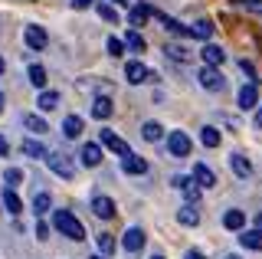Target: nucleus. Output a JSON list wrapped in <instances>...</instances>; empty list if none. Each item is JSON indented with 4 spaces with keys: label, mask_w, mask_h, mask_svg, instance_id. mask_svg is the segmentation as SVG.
I'll return each mask as SVG.
<instances>
[{
    "label": "nucleus",
    "mask_w": 262,
    "mask_h": 259,
    "mask_svg": "<svg viewBox=\"0 0 262 259\" xmlns=\"http://www.w3.org/2000/svg\"><path fill=\"white\" fill-rule=\"evenodd\" d=\"M190 148H193V144H190V138H187V132H170L167 135V151L174 158H187Z\"/></svg>",
    "instance_id": "20e7f679"
},
{
    "label": "nucleus",
    "mask_w": 262,
    "mask_h": 259,
    "mask_svg": "<svg viewBox=\"0 0 262 259\" xmlns=\"http://www.w3.org/2000/svg\"><path fill=\"white\" fill-rule=\"evenodd\" d=\"M229 167H233V174H236V177H243V181L252 174V164H249V158H246V155H239V151H233V155H229Z\"/></svg>",
    "instance_id": "dca6fc26"
},
{
    "label": "nucleus",
    "mask_w": 262,
    "mask_h": 259,
    "mask_svg": "<svg viewBox=\"0 0 262 259\" xmlns=\"http://www.w3.org/2000/svg\"><path fill=\"white\" fill-rule=\"evenodd\" d=\"M46 164H49V171L56 177H62V181H72V177H76V161L66 155V151H53V155L46 158Z\"/></svg>",
    "instance_id": "f03ea898"
},
{
    "label": "nucleus",
    "mask_w": 262,
    "mask_h": 259,
    "mask_svg": "<svg viewBox=\"0 0 262 259\" xmlns=\"http://www.w3.org/2000/svg\"><path fill=\"white\" fill-rule=\"evenodd\" d=\"M105 46H108V53L112 56H121V53H125V39H118V36H108V43H105Z\"/></svg>",
    "instance_id": "58836bf2"
},
{
    "label": "nucleus",
    "mask_w": 262,
    "mask_h": 259,
    "mask_svg": "<svg viewBox=\"0 0 262 259\" xmlns=\"http://www.w3.org/2000/svg\"><path fill=\"white\" fill-rule=\"evenodd\" d=\"M7 151H10V141H7L4 135H0V155H7Z\"/></svg>",
    "instance_id": "37998d69"
},
{
    "label": "nucleus",
    "mask_w": 262,
    "mask_h": 259,
    "mask_svg": "<svg viewBox=\"0 0 262 259\" xmlns=\"http://www.w3.org/2000/svg\"><path fill=\"white\" fill-rule=\"evenodd\" d=\"M0 109H4V95H0Z\"/></svg>",
    "instance_id": "3c124183"
},
{
    "label": "nucleus",
    "mask_w": 262,
    "mask_h": 259,
    "mask_svg": "<svg viewBox=\"0 0 262 259\" xmlns=\"http://www.w3.org/2000/svg\"><path fill=\"white\" fill-rule=\"evenodd\" d=\"M177 223L180 226H196L200 223V210H196V204H187L177 210Z\"/></svg>",
    "instance_id": "412c9836"
},
{
    "label": "nucleus",
    "mask_w": 262,
    "mask_h": 259,
    "mask_svg": "<svg viewBox=\"0 0 262 259\" xmlns=\"http://www.w3.org/2000/svg\"><path fill=\"white\" fill-rule=\"evenodd\" d=\"M95 13H98L105 23H118V10H115L112 4H95Z\"/></svg>",
    "instance_id": "2f4dec72"
},
{
    "label": "nucleus",
    "mask_w": 262,
    "mask_h": 259,
    "mask_svg": "<svg viewBox=\"0 0 262 259\" xmlns=\"http://www.w3.org/2000/svg\"><path fill=\"white\" fill-rule=\"evenodd\" d=\"M20 181H23V171H20V167H7V171H4V184H7L10 190H13Z\"/></svg>",
    "instance_id": "e433bc0d"
},
{
    "label": "nucleus",
    "mask_w": 262,
    "mask_h": 259,
    "mask_svg": "<svg viewBox=\"0 0 262 259\" xmlns=\"http://www.w3.org/2000/svg\"><path fill=\"white\" fill-rule=\"evenodd\" d=\"M62 135H66V138H79V135H82V118H79V115H66Z\"/></svg>",
    "instance_id": "a878e982"
},
{
    "label": "nucleus",
    "mask_w": 262,
    "mask_h": 259,
    "mask_svg": "<svg viewBox=\"0 0 262 259\" xmlns=\"http://www.w3.org/2000/svg\"><path fill=\"white\" fill-rule=\"evenodd\" d=\"M125 43H128V50H131V53H144V36L138 33V30H128Z\"/></svg>",
    "instance_id": "7c9ffc66"
},
{
    "label": "nucleus",
    "mask_w": 262,
    "mask_h": 259,
    "mask_svg": "<svg viewBox=\"0 0 262 259\" xmlns=\"http://www.w3.org/2000/svg\"><path fill=\"white\" fill-rule=\"evenodd\" d=\"M226 259H239V256H226Z\"/></svg>",
    "instance_id": "603ef678"
},
{
    "label": "nucleus",
    "mask_w": 262,
    "mask_h": 259,
    "mask_svg": "<svg viewBox=\"0 0 262 259\" xmlns=\"http://www.w3.org/2000/svg\"><path fill=\"white\" fill-rule=\"evenodd\" d=\"M239 246L262 253V230H259V226H256V230H243V233H239Z\"/></svg>",
    "instance_id": "aec40b11"
},
{
    "label": "nucleus",
    "mask_w": 262,
    "mask_h": 259,
    "mask_svg": "<svg viewBox=\"0 0 262 259\" xmlns=\"http://www.w3.org/2000/svg\"><path fill=\"white\" fill-rule=\"evenodd\" d=\"M236 102H239L243 112L259 109V85H256V82H246V85L239 89V95H236Z\"/></svg>",
    "instance_id": "423d86ee"
},
{
    "label": "nucleus",
    "mask_w": 262,
    "mask_h": 259,
    "mask_svg": "<svg viewBox=\"0 0 262 259\" xmlns=\"http://www.w3.org/2000/svg\"><path fill=\"white\" fill-rule=\"evenodd\" d=\"M161 135H164V128L158 125V121H144L141 125V138L144 141H161Z\"/></svg>",
    "instance_id": "c85d7f7f"
},
{
    "label": "nucleus",
    "mask_w": 262,
    "mask_h": 259,
    "mask_svg": "<svg viewBox=\"0 0 262 259\" xmlns=\"http://www.w3.org/2000/svg\"><path fill=\"white\" fill-rule=\"evenodd\" d=\"M239 69H243V72H246V76H249V79H252V76H256V66H252V62H249V59H239Z\"/></svg>",
    "instance_id": "ea45409f"
},
{
    "label": "nucleus",
    "mask_w": 262,
    "mask_h": 259,
    "mask_svg": "<svg viewBox=\"0 0 262 259\" xmlns=\"http://www.w3.org/2000/svg\"><path fill=\"white\" fill-rule=\"evenodd\" d=\"M161 23H164V30L167 33H174V36H190V27H184L180 20H174V17H167V13H154Z\"/></svg>",
    "instance_id": "6ab92c4d"
},
{
    "label": "nucleus",
    "mask_w": 262,
    "mask_h": 259,
    "mask_svg": "<svg viewBox=\"0 0 262 259\" xmlns=\"http://www.w3.org/2000/svg\"><path fill=\"white\" fill-rule=\"evenodd\" d=\"M223 226H226V230H243V226H246V213H243V210H226V213H223Z\"/></svg>",
    "instance_id": "393cba45"
},
{
    "label": "nucleus",
    "mask_w": 262,
    "mask_h": 259,
    "mask_svg": "<svg viewBox=\"0 0 262 259\" xmlns=\"http://www.w3.org/2000/svg\"><path fill=\"white\" fill-rule=\"evenodd\" d=\"M256 128H262V105L256 109Z\"/></svg>",
    "instance_id": "a18cd8bd"
},
{
    "label": "nucleus",
    "mask_w": 262,
    "mask_h": 259,
    "mask_svg": "<svg viewBox=\"0 0 262 259\" xmlns=\"http://www.w3.org/2000/svg\"><path fill=\"white\" fill-rule=\"evenodd\" d=\"M184 259H207V256H203V253H196V249H190V253H187Z\"/></svg>",
    "instance_id": "c03bdc74"
},
{
    "label": "nucleus",
    "mask_w": 262,
    "mask_h": 259,
    "mask_svg": "<svg viewBox=\"0 0 262 259\" xmlns=\"http://www.w3.org/2000/svg\"><path fill=\"white\" fill-rule=\"evenodd\" d=\"M112 112H115V102L108 99V95H98V99L92 102V118L105 121V118H112Z\"/></svg>",
    "instance_id": "f3484780"
},
{
    "label": "nucleus",
    "mask_w": 262,
    "mask_h": 259,
    "mask_svg": "<svg viewBox=\"0 0 262 259\" xmlns=\"http://www.w3.org/2000/svg\"><path fill=\"white\" fill-rule=\"evenodd\" d=\"M79 161H82L85 167H98V164H102V144H95V141L82 144V151H79Z\"/></svg>",
    "instance_id": "f8f14e48"
},
{
    "label": "nucleus",
    "mask_w": 262,
    "mask_h": 259,
    "mask_svg": "<svg viewBox=\"0 0 262 259\" xmlns=\"http://www.w3.org/2000/svg\"><path fill=\"white\" fill-rule=\"evenodd\" d=\"M4 207L10 210L13 217L20 213V207H23V204H20V197H16V190H10V187H7V193H4Z\"/></svg>",
    "instance_id": "f704fd0d"
},
{
    "label": "nucleus",
    "mask_w": 262,
    "mask_h": 259,
    "mask_svg": "<svg viewBox=\"0 0 262 259\" xmlns=\"http://www.w3.org/2000/svg\"><path fill=\"white\" fill-rule=\"evenodd\" d=\"M213 20H196L193 27H190V39H210L213 36Z\"/></svg>",
    "instance_id": "b1692460"
},
{
    "label": "nucleus",
    "mask_w": 262,
    "mask_h": 259,
    "mask_svg": "<svg viewBox=\"0 0 262 259\" xmlns=\"http://www.w3.org/2000/svg\"><path fill=\"white\" fill-rule=\"evenodd\" d=\"M200 141H203V148H220V128L203 125L200 128Z\"/></svg>",
    "instance_id": "bb28decb"
},
{
    "label": "nucleus",
    "mask_w": 262,
    "mask_h": 259,
    "mask_svg": "<svg viewBox=\"0 0 262 259\" xmlns=\"http://www.w3.org/2000/svg\"><path fill=\"white\" fill-rule=\"evenodd\" d=\"M98 249H102V256H108V253H115V236L112 233H98Z\"/></svg>",
    "instance_id": "c9c22d12"
},
{
    "label": "nucleus",
    "mask_w": 262,
    "mask_h": 259,
    "mask_svg": "<svg viewBox=\"0 0 262 259\" xmlns=\"http://www.w3.org/2000/svg\"><path fill=\"white\" fill-rule=\"evenodd\" d=\"M36 105H39L43 112H53L56 105H59V92H43V95L36 99Z\"/></svg>",
    "instance_id": "473e14b6"
},
{
    "label": "nucleus",
    "mask_w": 262,
    "mask_h": 259,
    "mask_svg": "<svg viewBox=\"0 0 262 259\" xmlns=\"http://www.w3.org/2000/svg\"><path fill=\"white\" fill-rule=\"evenodd\" d=\"M89 259H105V256H89Z\"/></svg>",
    "instance_id": "8fccbe9b"
},
{
    "label": "nucleus",
    "mask_w": 262,
    "mask_h": 259,
    "mask_svg": "<svg viewBox=\"0 0 262 259\" xmlns=\"http://www.w3.org/2000/svg\"><path fill=\"white\" fill-rule=\"evenodd\" d=\"M53 226L62 233V236H69V240H76V243L85 240V230H82V223L69 213V210H53Z\"/></svg>",
    "instance_id": "f257e3e1"
},
{
    "label": "nucleus",
    "mask_w": 262,
    "mask_h": 259,
    "mask_svg": "<svg viewBox=\"0 0 262 259\" xmlns=\"http://www.w3.org/2000/svg\"><path fill=\"white\" fill-rule=\"evenodd\" d=\"M236 7L246 10V13H259L262 17V0H236Z\"/></svg>",
    "instance_id": "4c0bfd02"
},
{
    "label": "nucleus",
    "mask_w": 262,
    "mask_h": 259,
    "mask_svg": "<svg viewBox=\"0 0 262 259\" xmlns=\"http://www.w3.org/2000/svg\"><path fill=\"white\" fill-rule=\"evenodd\" d=\"M151 259H164V256H151Z\"/></svg>",
    "instance_id": "864d4df0"
},
{
    "label": "nucleus",
    "mask_w": 262,
    "mask_h": 259,
    "mask_svg": "<svg viewBox=\"0 0 262 259\" xmlns=\"http://www.w3.org/2000/svg\"><path fill=\"white\" fill-rule=\"evenodd\" d=\"M193 177H196V184H200V187H216V174H213L203 161H196V164H193Z\"/></svg>",
    "instance_id": "a211bd4d"
},
{
    "label": "nucleus",
    "mask_w": 262,
    "mask_h": 259,
    "mask_svg": "<svg viewBox=\"0 0 262 259\" xmlns=\"http://www.w3.org/2000/svg\"><path fill=\"white\" fill-rule=\"evenodd\" d=\"M144 230H141V226H128V230H125V240H121V246H125L128 249V253H141V249H144Z\"/></svg>",
    "instance_id": "0eeeda50"
},
{
    "label": "nucleus",
    "mask_w": 262,
    "mask_h": 259,
    "mask_svg": "<svg viewBox=\"0 0 262 259\" xmlns=\"http://www.w3.org/2000/svg\"><path fill=\"white\" fill-rule=\"evenodd\" d=\"M121 167H125V174H131V177H141V174H147V161H144V158H138L135 151H131L128 158H121Z\"/></svg>",
    "instance_id": "ddd939ff"
},
{
    "label": "nucleus",
    "mask_w": 262,
    "mask_h": 259,
    "mask_svg": "<svg viewBox=\"0 0 262 259\" xmlns=\"http://www.w3.org/2000/svg\"><path fill=\"white\" fill-rule=\"evenodd\" d=\"M125 79L131 85H141V82H147V79H151V72H147V66L141 59H131L128 66H125Z\"/></svg>",
    "instance_id": "1a4fd4ad"
},
{
    "label": "nucleus",
    "mask_w": 262,
    "mask_h": 259,
    "mask_svg": "<svg viewBox=\"0 0 262 259\" xmlns=\"http://www.w3.org/2000/svg\"><path fill=\"white\" fill-rule=\"evenodd\" d=\"M174 187L187 197V204H196L200 200V184H196V177H174Z\"/></svg>",
    "instance_id": "39448f33"
},
{
    "label": "nucleus",
    "mask_w": 262,
    "mask_h": 259,
    "mask_svg": "<svg viewBox=\"0 0 262 259\" xmlns=\"http://www.w3.org/2000/svg\"><path fill=\"white\" fill-rule=\"evenodd\" d=\"M89 4H95V0H72V7H76V10H85Z\"/></svg>",
    "instance_id": "79ce46f5"
},
{
    "label": "nucleus",
    "mask_w": 262,
    "mask_h": 259,
    "mask_svg": "<svg viewBox=\"0 0 262 259\" xmlns=\"http://www.w3.org/2000/svg\"><path fill=\"white\" fill-rule=\"evenodd\" d=\"M200 56H203V62H207V66H223V62H226L223 46H216V43H207L200 50Z\"/></svg>",
    "instance_id": "2eb2a0df"
},
{
    "label": "nucleus",
    "mask_w": 262,
    "mask_h": 259,
    "mask_svg": "<svg viewBox=\"0 0 262 259\" xmlns=\"http://www.w3.org/2000/svg\"><path fill=\"white\" fill-rule=\"evenodd\" d=\"M164 53H167L170 59H177V62H187V59H190L187 46H180V43H170V46H164Z\"/></svg>",
    "instance_id": "c756f323"
},
{
    "label": "nucleus",
    "mask_w": 262,
    "mask_h": 259,
    "mask_svg": "<svg viewBox=\"0 0 262 259\" xmlns=\"http://www.w3.org/2000/svg\"><path fill=\"white\" fill-rule=\"evenodd\" d=\"M30 82H33V89H43L46 85V69L33 62V66H30Z\"/></svg>",
    "instance_id": "72a5a7b5"
},
{
    "label": "nucleus",
    "mask_w": 262,
    "mask_h": 259,
    "mask_svg": "<svg viewBox=\"0 0 262 259\" xmlns=\"http://www.w3.org/2000/svg\"><path fill=\"white\" fill-rule=\"evenodd\" d=\"M92 210H95V217H98V220H112L118 207H115V200H112V197L98 193V197H92Z\"/></svg>",
    "instance_id": "9b49d317"
},
{
    "label": "nucleus",
    "mask_w": 262,
    "mask_h": 259,
    "mask_svg": "<svg viewBox=\"0 0 262 259\" xmlns=\"http://www.w3.org/2000/svg\"><path fill=\"white\" fill-rule=\"evenodd\" d=\"M0 72H4V56H0Z\"/></svg>",
    "instance_id": "09e8293b"
},
{
    "label": "nucleus",
    "mask_w": 262,
    "mask_h": 259,
    "mask_svg": "<svg viewBox=\"0 0 262 259\" xmlns=\"http://www.w3.org/2000/svg\"><path fill=\"white\" fill-rule=\"evenodd\" d=\"M23 125H27V132H33V135H46L49 132L46 118H39V115H23Z\"/></svg>",
    "instance_id": "cd10ccee"
},
{
    "label": "nucleus",
    "mask_w": 262,
    "mask_h": 259,
    "mask_svg": "<svg viewBox=\"0 0 262 259\" xmlns=\"http://www.w3.org/2000/svg\"><path fill=\"white\" fill-rule=\"evenodd\" d=\"M98 138H102V144H105L108 151H115L118 158H128V155H131V148H128V144L121 141L115 132H108V128H102V135H98Z\"/></svg>",
    "instance_id": "6e6552de"
},
{
    "label": "nucleus",
    "mask_w": 262,
    "mask_h": 259,
    "mask_svg": "<svg viewBox=\"0 0 262 259\" xmlns=\"http://www.w3.org/2000/svg\"><path fill=\"white\" fill-rule=\"evenodd\" d=\"M46 233H49V226L43 220H36V240H46Z\"/></svg>",
    "instance_id": "a19ab883"
},
{
    "label": "nucleus",
    "mask_w": 262,
    "mask_h": 259,
    "mask_svg": "<svg viewBox=\"0 0 262 259\" xmlns=\"http://www.w3.org/2000/svg\"><path fill=\"white\" fill-rule=\"evenodd\" d=\"M49 210H53V197H49L46 190L33 193V213H36V217H43V213H49Z\"/></svg>",
    "instance_id": "4be33fe9"
},
{
    "label": "nucleus",
    "mask_w": 262,
    "mask_h": 259,
    "mask_svg": "<svg viewBox=\"0 0 262 259\" xmlns=\"http://www.w3.org/2000/svg\"><path fill=\"white\" fill-rule=\"evenodd\" d=\"M196 82L207 89V92H220V89L226 85V79H223V72H220L216 66H203L200 72H196Z\"/></svg>",
    "instance_id": "7ed1b4c3"
},
{
    "label": "nucleus",
    "mask_w": 262,
    "mask_h": 259,
    "mask_svg": "<svg viewBox=\"0 0 262 259\" xmlns=\"http://www.w3.org/2000/svg\"><path fill=\"white\" fill-rule=\"evenodd\" d=\"M151 7H144V4H138V7H131V10H128V23H131V27H144V20L147 17H151Z\"/></svg>",
    "instance_id": "5701e85b"
},
{
    "label": "nucleus",
    "mask_w": 262,
    "mask_h": 259,
    "mask_svg": "<svg viewBox=\"0 0 262 259\" xmlns=\"http://www.w3.org/2000/svg\"><path fill=\"white\" fill-rule=\"evenodd\" d=\"M23 43H27L30 50H43V46L49 43V36H46V30H43V27H36V23H33V27L23 30Z\"/></svg>",
    "instance_id": "9d476101"
},
{
    "label": "nucleus",
    "mask_w": 262,
    "mask_h": 259,
    "mask_svg": "<svg viewBox=\"0 0 262 259\" xmlns=\"http://www.w3.org/2000/svg\"><path fill=\"white\" fill-rule=\"evenodd\" d=\"M256 226H259V230H262V213H259V217H256Z\"/></svg>",
    "instance_id": "49530a36"
},
{
    "label": "nucleus",
    "mask_w": 262,
    "mask_h": 259,
    "mask_svg": "<svg viewBox=\"0 0 262 259\" xmlns=\"http://www.w3.org/2000/svg\"><path fill=\"white\" fill-rule=\"evenodd\" d=\"M20 151H23L27 158H33V161H46V158H49V151L43 148V141H39V138H27V141L20 144Z\"/></svg>",
    "instance_id": "4468645a"
},
{
    "label": "nucleus",
    "mask_w": 262,
    "mask_h": 259,
    "mask_svg": "<svg viewBox=\"0 0 262 259\" xmlns=\"http://www.w3.org/2000/svg\"><path fill=\"white\" fill-rule=\"evenodd\" d=\"M121 4H128V0H115V7H121Z\"/></svg>",
    "instance_id": "de8ad7c7"
}]
</instances>
